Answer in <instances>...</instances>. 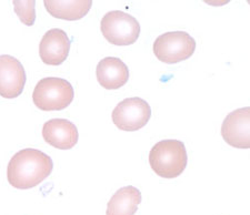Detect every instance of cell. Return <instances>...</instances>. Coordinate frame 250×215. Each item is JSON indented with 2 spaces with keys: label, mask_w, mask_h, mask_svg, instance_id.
Wrapping results in <instances>:
<instances>
[{
  "label": "cell",
  "mask_w": 250,
  "mask_h": 215,
  "mask_svg": "<svg viewBox=\"0 0 250 215\" xmlns=\"http://www.w3.org/2000/svg\"><path fill=\"white\" fill-rule=\"evenodd\" d=\"M141 203V193L135 186L119 189L108 202L106 215H135Z\"/></svg>",
  "instance_id": "obj_12"
},
{
  "label": "cell",
  "mask_w": 250,
  "mask_h": 215,
  "mask_svg": "<svg viewBox=\"0 0 250 215\" xmlns=\"http://www.w3.org/2000/svg\"><path fill=\"white\" fill-rule=\"evenodd\" d=\"M70 40L62 29L48 30L39 43V56L48 66H59L68 58Z\"/></svg>",
  "instance_id": "obj_9"
},
{
  "label": "cell",
  "mask_w": 250,
  "mask_h": 215,
  "mask_svg": "<svg viewBox=\"0 0 250 215\" xmlns=\"http://www.w3.org/2000/svg\"><path fill=\"white\" fill-rule=\"evenodd\" d=\"M74 88L62 78L48 77L39 81L32 92L36 107L42 111H62L74 100Z\"/></svg>",
  "instance_id": "obj_3"
},
{
  "label": "cell",
  "mask_w": 250,
  "mask_h": 215,
  "mask_svg": "<svg viewBox=\"0 0 250 215\" xmlns=\"http://www.w3.org/2000/svg\"><path fill=\"white\" fill-rule=\"evenodd\" d=\"M188 163L187 150L178 140H163L156 143L149 153V164L157 176L176 178L185 171Z\"/></svg>",
  "instance_id": "obj_2"
},
{
  "label": "cell",
  "mask_w": 250,
  "mask_h": 215,
  "mask_svg": "<svg viewBox=\"0 0 250 215\" xmlns=\"http://www.w3.org/2000/svg\"><path fill=\"white\" fill-rule=\"evenodd\" d=\"M104 37L115 46L134 44L140 35V25L135 17L120 10L109 11L104 16L100 23Z\"/></svg>",
  "instance_id": "obj_4"
},
{
  "label": "cell",
  "mask_w": 250,
  "mask_h": 215,
  "mask_svg": "<svg viewBox=\"0 0 250 215\" xmlns=\"http://www.w3.org/2000/svg\"><path fill=\"white\" fill-rule=\"evenodd\" d=\"M195 50L196 40L186 31L166 32L154 42L156 58L167 64H175L189 59Z\"/></svg>",
  "instance_id": "obj_5"
},
{
  "label": "cell",
  "mask_w": 250,
  "mask_h": 215,
  "mask_svg": "<svg viewBox=\"0 0 250 215\" xmlns=\"http://www.w3.org/2000/svg\"><path fill=\"white\" fill-rule=\"evenodd\" d=\"M26 84L25 68L13 56H0V96L15 99L21 95Z\"/></svg>",
  "instance_id": "obj_8"
},
{
  "label": "cell",
  "mask_w": 250,
  "mask_h": 215,
  "mask_svg": "<svg viewBox=\"0 0 250 215\" xmlns=\"http://www.w3.org/2000/svg\"><path fill=\"white\" fill-rule=\"evenodd\" d=\"M16 14L19 16L22 23L32 26L36 19L35 1H13Z\"/></svg>",
  "instance_id": "obj_14"
},
{
  "label": "cell",
  "mask_w": 250,
  "mask_h": 215,
  "mask_svg": "<svg viewBox=\"0 0 250 215\" xmlns=\"http://www.w3.org/2000/svg\"><path fill=\"white\" fill-rule=\"evenodd\" d=\"M250 109H237L225 117L221 136L226 143L237 149L250 148Z\"/></svg>",
  "instance_id": "obj_7"
},
{
  "label": "cell",
  "mask_w": 250,
  "mask_h": 215,
  "mask_svg": "<svg viewBox=\"0 0 250 215\" xmlns=\"http://www.w3.org/2000/svg\"><path fill=\"white\" fill-rule=\"evenodd\" d=\"M54 170L51 157L39 150H20L11 160L7 168L8 182L15 189L28 190L42 183L50 176Z\"/></svg>",
  "instance_id": "obj_1"
},
{
  "label": "cell",
  "mask_w": 250,
  "mask_h": 215,
  "mask_svg": "<svg viewBox=\"0 0 250 215\" xmlns=\"http://www.w3.org/2000/svg\"><path fill=\"white\" fill-rule=\"evenodd\" d=\"M112 122L119 130L128 132L138 131L148 123L151 109L147 101L135 97L123 100L112 111Z\"/></svg>",
  "instance_id": "obj_6"
},
{
  "label": "cell",
  "mask_w": 250,
  "mask_h": 215,
  "mask_svg": "<svg viewBox=\"0 0 250 215\" xmlns=\"http://www.w3.org/2000/svg\"><path fill=\"white\" fill-rule=\"evenodd\" d=\"M43 5L52 17L75 21L83 18L88 14L92 6V1L91 0H77V1L45 0Z\"/></svg>",
  "instance_id": "obj_13"
},
{
  "label": "cell",
  "mask_w": 250,
  "mask_h": 215,
  "mask_svg": "<svg viewBox=\"0 0 250 215\" xmlns=\"http://www.w3.org/2000/svg\"><path fill=\"white\" fill-rule=\"evenodd\" d=\"M96 75L100 86L107 90H117L124 87L129 79L127 64L116 57H107L100 60Z\"/></svg>",
  "instance_id": "obj_11"
},
{
  "label": "cell",
  "mask_w": 250,
  "mask_h": 215,
  "mask_svg": "<svg viewBox=\"0 0 250 215\" xmlns=\"http://www.w3.org/2000/svg\"><path fill=\"white\" fill-rule=\"evenodd\" d=\"M42 137L48 144L59 150H70L77 144L78 129L67 119H51L43 124Z\"/></svg>",
  "instance_id": "obj_10"
}]
</instances>
